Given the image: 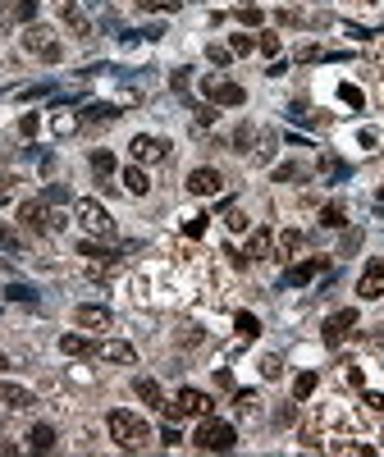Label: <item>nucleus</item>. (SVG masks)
<instances>
[{"label":"nucleus","instance_id":"34","mask_svg":"<svg viewBox=\"0 0 384 457\" xmlns=\"http://www.w3.org/2000/svg\"><path fill=\"white\" fill-rule=\"evenodd\" d=\"M302 179V165H275V183H293Z\"/></svg>","mask_w":384,"mask_h":457},{"label":"nucleus","instance_id":"15","mask_svg":"<svg viewBox=\"0 0 384 457\" xmlns=\"http://www.w3.org/2000/svg\"><path fill=\"white\" fill-rule=\"evenodd\" d=\"M320 270H325V261H320V256H311V261H302V266H293V270H288V275H284V284H288V288H302V284H311V279L320 275Z\"/></svg>","mask_w":384,"mask_h":457},{"label":"nucleus","instance_id":"19","mask_svg":"<svg viewBox=\"0 0 384 457\" xmlns=\"http://www.w3.org/2000/svg\"><path fill=\"white\" fill-rule=\"evenodd\" d=\"M60 352L64 357H96V343H92V338H83V334H64L60 338Z\"/></svg>","mask_w":384,"mask_h":457},{"label":"nucleus","instance_id":"43","mask_svg":"<svg viewBox=\"0 0 384 457\" xmlns=\"http://www.w3.org/2000/svg\"><path fill=\"white\" fill-rule=\"evenodd\" d=\"M238 18H243L247 28H256V23H261V9H256V5H247V9H238Z\"/></svg>","mask_w":384,"mask_h":457},{"label":"nucleus","instance_id":"41","mask_svg":"<svg viewBox=\"0 0 384 457\" xmlns=\"http://www.w3.org/2000/svg\"><path fill=\"white\" fill-rule=\"evenodd\" d=\"M184 233H188V238H201V233H206V215H192L184 225Z\"/></svg>","mask_w":384,"mask_h":457},{"label":"nucleus","instance_id":"1","mask_svg":"<svg viewBox=\"0 0 384 457\" xmlns=\"http://www.w3.org/2000/svg\"><path fill=\"white\" fill-rule=\"evenodd\" d=\"M110 439L119 444L124 453H138V449H147L151 425L142 421V416H133V412H110Z\"/></svg>","mask_w":384,"mask_h":457},{"label":"nucleus","instance_id":"39","mask_svg":"<svg viewBox=\"0 0 384 457\" xmlns=\"http://www.w3.org/2000/svg\"><path fill=\"white\" fill-rule=\"evenodd\" d=\"M256 51H261V55H280V37H275V32H265L261 42H256Z\"/></svg>","mask_w":384,"mask_h":457},{"label":"nucleus","instance_id":"49","mask_svg":"<svg viewBox=\"0 0 384 457\" xmlns=\"http://www.w3.org/2000/svg\"><path fill=\"white\" fill-rule=\"evenodd\" d=\"M160 444H165V449H174V444H179V430H174V425H165V434H160Z\"/></svg>","mask_w":384,"mask_h":457},{"label":"nucleus","instance_id":"37","mask_svg":"<svg viewBox=\"0 0 384 457\" xmlns=\"http://www.w3.org/2000/svg\"><path fill=\"white\" fill-rule=\"evenodd\" d=\"M0 247H9V251H18V247H23V238H18V233H14V229H9V225H0Z\"/></svg>","mask_w":384,"mask_h":457},{"label":"nucleus","instance_id":"21","mask_svg":"<svg viewBox=\"0 0 384 457\" xmlns=\"http://www.w3.org/2000/svg\"><path fill=\"white\" fill-rule=\"evenodd\" d=\"M78 114H73V110H55L51 114V133H55V138H69V133H78Z\"/></svg>","mask_w":384,"mask_h":457},{"label":"nucleus","instance_id":"52","mask_svg":"<svg viewBox=\"0 0 384 457\" xmlns=\"http://www.w3.org/2000/svg\"><path fill=\"white\" fill-rule=\"evenodd\" d=\"M5 366H9V362H5V352H0V371H5Z\"/></svg>","mask_w":384,"mask_h":457},{"label":"nucleus","instance_id":"18","mask_svg":"<svg viewBox=\"0 0 384 457\" xmlns=\"http://www.w3.org/2000/svg\"><path fill=\"white\" fill-rule=\"evenodd\" d=\"M133 393H138L147 407H165V393H160V384L151 380V375H138V380H133Z\"/></svg>","mask_w":384,"mask_h":457},{"label":"nucleus","instance_id":"7","mask_svg":"<svg viewBox=\"0 0 384 457\" xmlns=\"http://www.w3.org/2000/svg\"><path fill=\"white\" fill-rule=\"evenodd\" d=\"M201 92H206V101H215V105H243L247 101L243 87L224 83V78H201Z\"/></svg>","mask_w":384,"mask_h":457},{"label":"nucleus","instance_id":"29","mask_svg":"<svg viewBox=\"0 0 384 457\" xmlns=\"http://www.w3.org/2000/svg\"><path fill=\"white\" fill-rule=\"evenodd\" d=\"M256 142H261V147L252 151V160H256V165H265V160H270V155H275V133H261V138H256Z\"/></svg>","mask_w":384,"mask_h":457},{"label":"nucleus","instance_id":"47","mask_svg":"<svg viewBox=\"0 0 384 457\" xmlns=\"http://www.w3.org/2000/svg\"><path fill=\"white\" fill-rule=\"evenodd\" d=\"M224 220H229V229H247V215H243V210H229Z\"/></svg>","mask_w":384,"mask_h":457},{"label":"nucleus","instance_id":"14","mask_svg":"<svg viewBox=\"0 0 384 457\" xmlns=\"http://www.w3.org/2000/svg\"><path fill=\"white\" fill-rule=\"evenodd\" d=\"M0 403H5V407H9V412H28V407H32V403H37V398H32V393H28V388H23V384H5V380H0Z\"/></svg>","mask_w":384,"mask_h":457},{"label":"nucleus","instance_id":"6","mask_svg":"<svg viewBox=\"0 0 384 457\" xmlns=\"http://www.w3.org/2000/svg\"><path fill=\"white\" fill-rule=\"evenodd\" d=\"M352 329H357V311H352V307H343V311H334V316H330V320H325V329H320V338H325V343H330V348H339V343H343V338H348V334H352Z\"/></svg>","mask_w":384,"mask_h":457},{"label":"nucleus","instance_id":"2","mask_svg":"<svg viewBox=\"0 0 384 457\" xmlns=\"http://www.w3.org/2000/svg\"><path fill=\"white\" fill-rule=\"evenodd\" d=\"M192 444H197L201 453H229V449L238 444V434H234V425H229V421L201 416V425H197V434H192Z\"/></svg>","mask_w":384,"mask_h":457},{"label":"nucleus","instance_id":"23","mask_svg":"<svg viewBox=\"0 0 384 457\" xmlns=\"http://www.w3.org/2000/svg\"><path fill=\"white\" fill-rule=\"evenodd\" d=\"M28 444H32L37 453H51V449H55V430H51V425H32V434H28Z\"/></svg>","mask_w":384,"mask_h":457},{"label":"nucleus","instance_id":"26","mask_svg":"<svg viewBox=\"0 0 384 457\" xmlns=\"http://www.w3.org/2000/svg\"><path fill=\"white\" fill-rule=\"evenodd\" d=\"M114 114H119V110H114V105H88V110H83L78 119H83V124H110Z\"/></svg>","mask_w":384,"mask_h":457},{"label":"nucleus","instance_id":"4","mask_svg":"<svg viewBox=\"0 0 384 457\" xmlns=\"http://www.w3.org/2000/svg\"><path fill=\"white\" fill-rule=\"evenodd\" d=\"M18 225H23L28 233H55V215L46 210V197H32L18 206Z\"/></svg>","mask_w":384,"mask_h":457},{"label":"nucleus","instance_id":"36","mask_svg":"<svg viewBox=\"0 0 384 457\" xmlns=\"http://www.w3.org/2000/svg\"><path fill=\"white\" fill-rule=\"evenodd\" d=\"M206 60L210 64H229V60H234V51H229V46H206Z\"/></svg>","mask_w":384,"mask_h":457},{"label":"nucleus","instance_id":"51","mask_svg":"<svg viewBox=\"0 0 384 457\" xmlns=\"http://www.w3.org/2000/svg\"><path fill=\"white\" fill-rule=\"evenodd\" d=\"M9 188H14V179H9V174H0V197H5Z\"/></svg>","mask_w":384,"mask_h":457},{"label":"nucleus","instance_id":"42","mask_svg":"<svg viewBox=\"0 0 384 457\" xmlns=\"http://www.w3.org/2000/svg\"><path fill=\"white\" fill-rule=\"evenodd\" d=\"M297 421V407L288 403V407H280V412H275V425H293Z\"/></svg>","mask_w":384,"mask_h":457},{"label":"nucleus","instance_id":"45","mask_svg":"<svg viewBox=\"0 0 384 457\" xmlns=\"http://www.w3.org/2000/svg\"><path fill=\"white\" fill-rule=\"evenodd\" d=\"M18 133H23V138H32V133H37V114H23V119H18Z\"/></svg>","mask_w":384,"mask_h":457},{"label":"nucleus","instance_id":"20","mask_svg":"<svg viewBox=\"0 0 384 457\" xmlns=\"http://www.w3.org/2000/svg\"><path fill=\"white\" fill-rule=\"evenodd\" d=\"M124 188H128L133 197H147V192H151L147 170H142V165H128V170H124Z\"/></svg>","mask_w":384,"mask_h":457},{"label":"nucleus","instance_id":"38","mask_svg":"<svg viewBox=\"0 0 384 457\" xmlns=\"http://www.w3.org/2000/svg\"><path fill=\"white\" fill-rule=\"evenodd\" d=\"M252 46H256L252 37H243V32H238L234 42H229V51H234V55H252Z\"/></svg>","mask_w":384,"mask_h":457},{"label":"nucleus","instance_id":"16","mask_svg":"<svg viewBox=\"0 0 384 457\" xmlns=\"http://www.w3.org/2000/svg\"><path fill=\"white\" fill-rule=\"evenodd\" d=\"M270 251H275V233H270V229H252V238H247V251H243V256H247V261H265Z\"/></svg>","mask_w":384,"mask_h":457},{"label":"nucleus","instance_id":"32","mask_svg":"<svg viewBox=\"0 0 384 457\" xmlns=\"http://www.w3.org/2000/svg\"><path fill=\"white\" fill-rule=\"evenodd\" d=\"M5 297H9V302H37V293H32L28 284H9V288H5Z\"/></svg>","mask_w":384,"mask_h":457},{"label":"nucleus","instance_id":"10","mask_svg":"<svg viewBox=\"0 0 384 457\" xmlns=\"http://www.w3.org/2000/svg\"><path fill=\"white\" fill-rule=\"evenodd\" d=\"M357 293L366 297V302H376V297H384V256L366 261V270H361V279H357Z\"/></svg>","mask_w":384,"mask_h":457},{"label":"nucleus","instance_id":"48","mask_svg":"<svg viewBox=\"0 0 384 457\" xmlns=\"http://www.w3.org/2000/svg\"><path fill=\"white\" fill-rule=\"evenodd\" d=\"M361 242V229H352V233H343V251H352Z\"/></svg>","mask_w":384,"mask_h":457},{"label":"nucleus","instance_id":"24","mask_svg":"<svg viewBox=\"0 0 384 457\" xmlns=\"http://www.w3.org/2000/svg\"><path fill=\"white\" fill-rule=\"evenodd\" d=\"M234 329H238L243 338H256V334H261V320H256L252 311H238V316H234Z\"/></svg>","mask_w":384,"mask_h":457},{"label":"nucleus","instance_id":"9","mask_svg":"<svg viewBox=\"0 0 384 457\" xmlns=\"http://www.w3.org/2000/svg\"><path fill=\"white\" fill-rule=\"evenodd\" d=\"M220 188H224V179H220V170H210V165H197V170L188 174V192L192 197H215Z\"/></svg>","mask_w":384,"mask_h":457},{"label":"nucleus","instance_id":"44","mask_svg":"<svg viewBox=\"0 0 384 457\" xmlns=\"http://www.w3.org/2000/svg\"><path fill=\"white\" fill-rule=\"evenodd\" d=\"M14 14H18V18H23V23H28V18L37 14V0H18V9H14Z\"/></svg>","mask_w":384,"mask_h":457},{"label":"nucleus","instance_id":"40","mask_svg":"<svg viewBox=\"0 0 384 457\" xmlns=\"http://www.w3.org/2000/svg\"><path fill=\"white\" fill-rule=\"evenodd\" d=\"M78 251H83V256H92V261H110V251L96 247V242H78Z\"/></svg>","mask_w":384,"mask_h":457},{"label":"nucleus","instance_id":"13","mask_svg":"<svg viewBox=\"0 0 384 457\" xmlns=\"http://www.w3.org/2000/svg\"><path fill=\"white\" fill-rule=\"evenodd\" d=\"M96 357L101 362H138V352H133V343H124V338H105V343H96Z\"/></svg>","mask_w":384,"mask_h":457},{"label":"nucleus","instance_id":"46","mask_svg":"<svg viewBox=\"0 0 384 457\" xmlns=\"http://www.w3.org/2000/svg\"><path fill=\"white\" fill-rule=\"evenodd\" d=\"M234 142H238V151H247V142H252V124H243V129L234 133Z\"/></svg>","mask_w":384,"mask_h":457},{"label":"nucleus","instance_id":"22","mask_svg":"<svg viewBox=\"0 0 384 457\" xmlns=\"http://www.w3.org/2000/svg\"><path fill=\"white\" fill-rule=\"evenodd\" d=\"M316 384H320V375H316V371H302L293 380V403H306V398L316 393Z\"/></svg>","mask_w":384,"mask_h":457},{"label":"nucleus","instance_id":"30","mask_svg":"<svg viewBox=\"0 0 384 457\" xmlns=\"http://www.w3.org/2000/svg\"><path fill=\"white\" fill-rule=\"evenodd\" d=\"M339 101H343V105H352V110H361V105H366V96H361L352 83H343V87H339Z\"/></svg>","mask_w":384,"mask_h":457},{"label":"nucleus","instance_id":"53","mask_svg":"<svg viewBox=\"0 0 384 457\" xmlns=\"http://www.w3.org/2000/svg\"><path fill=\"white\" fill-rule=\"evenodd\" d=\"M0 270H9V261H5V256H0Z\"/></svg>","mask_w":384,"mask_h":457},{"label":"nucleus","instance_id":"50","mask_svg":"<svg viewBox=\"0 0 384 457\" xmlns=\"http://www.w3.org/2000/svg\"><path fill=\"white\" fill-rule=\"evenodd\" d=\"M366 407L371 412H384V393H366Z\"/></svg>","mask_w":384,"mask_h":457},{"label":"nucleus","instance_id":"33","mask_svg":"<svg viewBox=\"0 0 384 457\" xmlns=\"http://www.w3.org/2000/svg\"><path fill=\"white\" fill-rule=\"evenodd\" d=\"M297 247H302V233H297V229H284L280 233V251L288 256V251H297Z\"/></svg>","mask_w":384,"mask_h":457},{"label":"nucleus","instance_id":"25","mask_svg":"<svg viewBox=\"0 0 384 457\" xmlns=\"http://www.w3.org/2000/svg\"><path fill=\"white\" fill-rule=\"evenodd\" d=\"M133 5H138L142 14H174L184 0H133Z\"/></svg>","mask_w":384,"mask_h":457},{"label":"nucleus","instance_id":"28","mask_svg":"<svg viewBox=\"0 0 384 457\" xmlns=\"http://www.w3.org/2000/svg\"><path fill=\"white\" fill-rule=\"evenodd\" d=\"M320 225H325V229H343V225H348V220H343V206H339V201L320 210Z\"/></svg>","mask_w":384,"mask_h":457},{"label":"nucleus","instance_id":"5","mask_svg":"<svg viewBox=\"0 0 384 457\" xmlns=\"http://www.w3.org/2000/svg\"><path fill=\"white\" fill-rule=\"evenodd\" d=\"M73 215H78V225L96 233V238H105L110 233V215H105V206L96 197H83V201H73Z\"/></svg>","mask_w":384,"mask_h":457},{"label":"nucleus","instance_id":"11","mask_svg":"<svg viewBox=\"0 0 384 457\" xmlns=\"http://www.w3.org/2000/svg\"><path fill=\"white\" fill-rule=\"evenodd\" d=\"M174 407H179V416H210V407H215V403H210L201 388H179Z\"/></svg>","mask_w":384,"mask_h":457},{"label":"nucleus","instance_id":"8","mask_svg":"<svg viewBox=\"0 0 384 457\" xmlns=\"http://www.w3.org/2000/svg\"><path fill=\"white\" fill-rule=\"evenodd\" d=\"M128 151H133V160H138V165H156V160H165V155H169V142L151 138V133H138V138L128 142Z\"/></svg>","mask_w":384,"mask_h":457},{"label":"nucleus","instance_id":"27","mask_svg":"<svg viewBox=\"0 0 384 457\" xmlns=\"http://www.w3.org/2000/svg\"><path fill=\"white\" fill-rule=\"evenodd\" d=\"M256 403H261V398H256V393H247V388H238V393H234L238 416H256Z\"/></svg>","mask_w":384,"mask_h":457},{"label":"nucleus","instance_id":"3","mask_svg":"<svg viewBox=\"0 0 384 457\" xmlns=\"http://www.w3.org/2000/svg\"><path fill=\"white\" fill-rule=\"evenodd\" d=\"M23 51H28V55H37L42 64H60L64 46L55 42L51 28H28V32H23Z\"/></svg>","mask_w":384,"mask_h":457},{"label":"nucleus","instance_id":"17","mask_svg":"<svg viewBox=\"0 0 384 457\" xmlns=\"http://www.w3.org/2000/svg\"><path fill=\"white\" fill-rule=\"evenodd\" d=\"M73 325L78 329H110V311L105 307H78L73 311Z\"/></svg>","mask_w":384,"mask_h":457},{"label":"nucleus","instance_id":"35","mask_svg":"<svg viewBox=\"0 0 384 457\" xmlns=\"http://www.w3.org/2000/svg\"><path fill=\"white\" fill-rule=\"evenodd\" d=\"M261 375H265V380H280V375H284V362H280V357H261Z\"/></svg>","mask_w":384,"mask_h":457},{"label":"nucleus","instance_id":"31","mask_svg":"<svg viewBox=\"0 0 384 457\" xmlns=\"http://www.w3.org/2000/svg\"><path fill=\"white\" fill-rule=\"evenodd\" d=\"M92 170L101 174V179H105V174H114V155L110 151H92Z\"/></svg>","mask_w":384,"mask_h":457},{"label":"nucleus","instance_id":"12","mask_svg":"<svg viewBox=\"0 0 384 457\" xmlns=\"http://www.w3.org/2000/svg\"><path fill=\"white\" fill-rule=\"evenodd\" d=\"M60 18H64V28H69L73 37H83V42L92 37V23H88V14H83V9L73 5V0H60Z\"/></svg>","mask_w":384,"mask_h":457}]
</instances>
